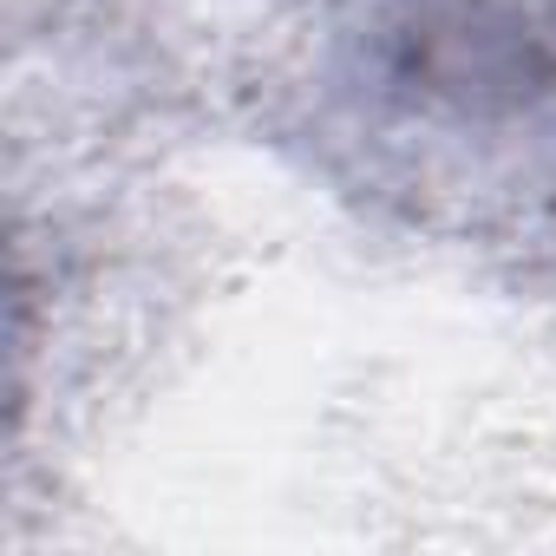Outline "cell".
I'll list each match as a JSON object with an SVG mask.
<instances>
[{"label":"cell","instance_id":"obj_1","mask_svg":"<svg viewBox=\"0 0 556 556\" xmlns=\"http://www.w3.org/2000/svg\"><path fill=\"white\" fill-rule=\"evenodd\" d=\"M302 138L341 197L406 229L556 242V0H334Z\"/></svg>","mask_w":556,"mask_h":556}]
</instances>
